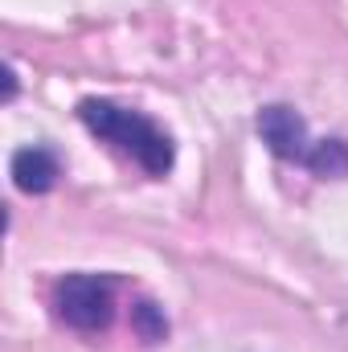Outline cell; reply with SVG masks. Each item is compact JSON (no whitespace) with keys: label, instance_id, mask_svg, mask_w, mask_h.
Here are the masks:
<instances>
[{"label":"cell","instance_id":"obj_1","mask_svg":"<svg viewBox=\"0 0 348 352\" xmlns=\"http://www.w3.org/2000/svg\"><path fill=\"white\" fill-rule=\"evenodd\" d=\"M78 119L98 140H107L123 156H131L148 176H164L173 168V160H176L173 135L164 127H156L148 115H140L131 107H119L111 98H83L78 102Z\"/></svg>","mask_w":348,"mask_h":352},{"label":"cell","instance_id":"obj_3","mask_svg":"<svg viewBox=\"0 0 348 352\" xmlns=\"http://www.w3.org/2000/svg\"><path fill=\"white\" fill-rule=\"evenodd\" d=\"M259 135L266 140V148L279 156V160H291V164H303L312 160L316 152V140H307V123L299 111L274 102V107H262L259 111Z\"/></svg>","mask_w":348,"mask_h":352},{"label":"cell","instance_id":"obj_6","mask_svg":"<svg viewBox=\"0 0 348 352\" xmlns=\"http://www.w3.org/2000/svg\"><path fill=\"white\" fill-rule=\"evenodd\" d=\"M135 328H140V336H144L148 344L164 340V332H168V324H164V316L156 311V303H140V307H135Z\"/></svg>","mask_w":348,"mask_h":352},{"label":"cell","instance_id":"obj_4","mask_svg":"<svg viewBox=\"0 0 348 352\" xmlns=\"http://www.w3.org/2000/svg\"><path fill=\"white\" fill-rule=\"evenodd\" d=\"M58 176H62V168L50 148H21L12 156V180L21 192H50L58 184Z\"/></svg>","mask_w":348,"mask_h":352},{"label":"cell","instance_id":"obj_2","mask_svg":"<svg viewBox=\"0 0 348 352\" xmlns=\"http://www.w3.org/2000/svg\"><path fill=\"white\" fill-rule=\"evenodd\" d=\"M54 316L74 332H102L115 320V283L107 274H66L54 283Z\"/></svg>","mask_w":348,"mask_h":352},{"label":"cell","instance_id":"obj_5","mask_svg":"<svg viewBox=\"0 0 348 352\" xmlns=\"http://www.w3.org/2000/svg\"><path fill=\"white\" fill-rule=\"evenodd\" d=\"M307 168L324 180H345L348 176V144L345 140H316V152L307 160Z\"/></svg>","mask_w":348,"mask_h":352}]
</instances>
